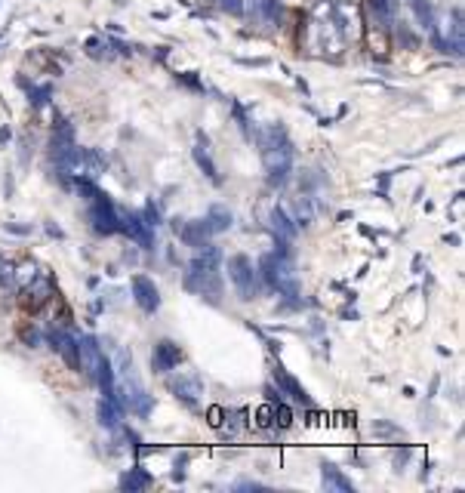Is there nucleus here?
I'll list each match as a JSON object with an SVG mask.
<instances>
[{
    "instance_id": "1",
    "label": "nucleus",
    "mask_w": 465,
    "mask_h": 493,
    "mask_svg": "<svg viewBox=\"0 0 465 493\" xmlns=\"http://www.w3.org/2000/svg\"><path fill=\"white\" fill-rule=\"evenodd\" d=\"M262 148V160H265V173H268V185L271 188H284L290 179L293 169V142L286 136V130L281 123H271V127L256 133Z\"/></svg>"
},
{
    "instance_id": "2",
    "label": "nucleus",
    "mask_w": 465,
    "mask_h": 493,
    "mask_svg": "<svg viewBox=\"0 0 465 493\" xmlns=\"http://www.w3.org/2000/svg\"><path fill=\"white\" fill-rule=\"evenodd\" d=\"M219 259H222V253L216 250V246L204 244L197 256L191 259L188 272H185V287H188L191 293H197V296H204L207 303H213V305L219 303V296H222Z\"/></svg>"
},
{
    "instance_id": "3",
    "label": "nucleus",
    "mask_w": 465,
    "mask_h": 493,
    "mask_svg": "<svg viewBox=\"0 0 465 493\" xmlns=\"http://www.w3.org/2000/svg\"><path fill=\"white\" fill-rule=\"evenodd\" d=\"M259 277L268 284L271 290H277L286 299H299V284L296 275H293L290 256H281V253H265L259 259Z\"/></svg>"
},
{
    "instance_id": "4",
    "label": "nucleus",
    "mask_w": 465,
    "mask_h": 493,
    "mask_svg": "<svg viewBox=\"0 0 465 493\" xmlns=\"http://www.w3.org/2000/svg\"><path fill=\"white\" fill-rule=\"evenodd\" d=\"M118 395H123V410L136 413V416H148L151 413V395L145 391V385L139 382L136 370H133V358H127V354H120V389Z\"/></svg>"
},
{
    "instance_id": "5",
    "label": "nucleus",
    "mask_w": 465,
    "mask_h": 493,
    "mask_svg": "<svg viewBox=\"0 0 465 493\" xmlns=\"http://www.w3.org/2000/svg\"><path fill=\"white\" fill-rule=\"evenodd\" d=\"M228 277H231V284H235V290H237V296L244 299V303H250V299L259 296V268L253 265V259H247V256H231L228 259Z\"/></svg>"
},
{
    "instance_id": "6",
    "label": "nucleus",
    "mask_w": 465,
    "mask_h": 493,
    "mask_svg": "<svg viewBox=\"0 0 465 493\" xmlns=\"http://www.w3.org/2000/svg\"><path fill=\"white\" fill-rule=\"evenodd\" d=\"M53 296H56V281H53V275L50 272H37L25 287H22L19 303H22L25 312H41Z\"/></svg>"
},
{
    "instance_id": "7",
    "label": "nucleus",
    "mask_w": 465,
    "mask_h": 493,
    "mask_svg": "<svg viewBox=\"0 0 465 493\" xmlns=\"http://www.w3.org/2000/svg\"><path fill=\"white\" fill-rule=\"evenodd\" d=\"M90 225L99 231V235H118L120 231V213L114 210L111 197H99V200H90Z\"/></svg>"
},
{
    "instance_id": "8",
    "label": "nucleus",
    "mask_w": 465,
    "mask_h": 493,
    "mask_svg": "<svg viewBox=\"0 0 465 493\" xmlns=\"http://www.w3.org/2000/svg\"><path fill=\"white\" fill-rule=\"evenodd\" d=\"M244 10L250 13V19L256 22V25H262V28H277V25H281V19H284L281 0H250Z\"/></svg>"
},
{
    "instance_id": "9",
    "label": "nucleus",
    "mask_w": 465,
    "mask_h": 493,
    "mask_svg": "<svg viewBox=\"0 0 465 493\" xmlns=\"http://www.w3.org/2000/svg\"><path fill=\"white\" fill-rule=\"evenodd\" d=\"M46 339H50L53 352L62 354V361H65L71 370H81V352H77V336H71L68 330H50L46 333Z\"/></svg>"
},
{
    "instance_id": "10",
    "label": "nucleus",
    "mask_w": 465,
    "mask_h": 493,
    "mask_svg": "<svg viewBox=\"0 0 465 493\" xmlns=\"http://www.w3.org/2000/svg\"><path fill=\"white\" fill-rule=\"evenodd\" d=\"M182 364V349L173 342V339H160L151 352V367L154 373H169L173 367Z\"/></svg>"
},
{
    "instance_id": "11",
    "label": "nucleus",
    "mask_w": 465,
    "mask_h": 493,
    "mask_svg": "<svg viewBox=\"0 0 465 493\" xmlns=\"http://www.w3.org/2000/svg\"><path fill=\"white\" fill-rule=\"evenodd\" d=\"M133 299H136V305L142 308V312H148V314H154L160 308V290L154 287V281H151V277H145V275L133 277Z\"/></svg>"
},
{
    "instance_id": "12",
    "label": "nucleus",
    "mask_w": 465,
    "mask_h": 493,
    "mask_svg": "<svg viewBox=\"0 0 465 493\" xmlns=\"http://www.w3.org/2000/svg\"><path fill=\"white\" fill-rule=\"evenodd\" d=\"M169 391H173V395L179 398L182 404L195 407V404H197V398L204 395V382H200V376H197V373H188V376H179V380L169 382Z\"/></svg>"
},
{
    "instance_id": "13",
    "label": "nucleus",
    "mask_w": 465,
    "mask_h": 493,
    "mask_svg": "<svg viewBox=\"0 0 465 493\" xmlns=\"http://www.w3.org/2000/svg\"><path fill=\"white\" fill-rule=\"evenodd\" d=\"M410 6H413L416 19H419V25L431 34V43L438 46L440 53H444V37L438 34V19H435V6L429 4V0H410Z\"/></svg>"
},
{
    "instance_id": "14",
    "label": "nucleus",
    "mask_w": 465,
    "mask_h": 493,
    "mask_svg": "<svg viewBox=\"0 0 465 493\" xmlns=\"http://www.w3.org/2000/svg\"><path fill=\"white\" fill-rule=\"evenodd\" d=\"M120 231L127 237H133L139 246H145V250L154 246V231H151V225L142 222V216H120Z\"/></svg>"
},
{
    "instance_id": "15",
    "label": "nucleus",
    "mask_w": 465,
    "mask_h": 493,
    "mask_svg": "<svg viewBox=\"0 0 465 493\" xmlns=\"http://www.w3.org/2000/svg\"><path fill=\"white\" fill-rule=\"evenodd\" d=\"M275 382H277V389H281V391H284V395H290L293 401H296V404H302V407H314V401H312V395H308V391H305V389H302V385H299L296 380H293V376H290V373H286V370H284L281 364H277V367H275Z\"/></svg>"
},
{
    "instance_id": "16",
    "label": "nucleus",
    "mask_w": 465,
    "mask_h": 493,
    "mask_svg": "<svg viewBox=\"0 0 465 493\" xmlns=\"http://www.w3.org/2000/svg\"><path fill=\"white\" fill-rule=\"evenodd\" d=\"M176 231H179V237H182V244L185 246H195V250H200L207 241H210V225H207V219H191V222H185V225H176Z\"/></svg>"
},
{
    "instance_id": "17",
    "label": "nucleus",
    "mask_w": 465,
    "mask_h": 493,
    "mask_svg": "<svg viewBox=\"0 0 465 493\" xmlns=\"http://www.w3.org/2000/svg\"><path fill=\"white\" fill-rule=\"evenodd\" d=\"M77 352H81V370L92 380L96 364L102 361V345L96 342V336H81L77 339Z\"/></svg>"
},
{
    "instance_id": "18",
    "label": "nucleus",
    "mask_w": 465,
    "mask_h": 493,
    "mask_svg": "<svg viewBox=\"0 0 465 493\" xmlns=\"http://www.w3.org/2000/svg\"><path fill=\"white\" fill-rule=\"evenodd\" d=\"M271 231H275V237L277 241H290L293 244V237H296V222L290 219V213L284 210V207H271Z\"/></svg>"
},
{
    "instance_id": "19",
    "label": "nucleus",
    "mask_w": 465,
    "mask_h": 493,
    "mask_svg": "<svg viewBox=\"0 0 465 493\" xmlns=\"http://www.w3.org/2000/svg\"><path fill=\"white\" fill-rule=\"evenodd\" d=\"M321 481H324V487L327 490H339V493H354V484L348 481V478L339 472L336 466H327V462H324L321 466Z\"/></svg>"
},
{
    "instance_id": "20",
    "label": "nucleus",
    "mask_w": 465,
    "mask_h": 493,
    "mask_svg": "<svg viewBox=\"0 0 465 493\" xmlns=\"http://www.w3.org/2000/svg\"><path fill=\"white\" fill-rule=\"evenodd\" d=\"M191 154H195V164L204 169V176L207 179H213V182H219V173H216V164H213V158H210V151H207V136H197V145L191 148Z\"/></svg>"
},
{
    "instance_id": "21",
    "label": "nucleus",
    "mask_w": 465,
    "mask_h": 493,
    "mask_svg": "<svg viewBox=\"0 0 465 493\" xmlns=\"http://www.w3.org/2000/svg\"><path fill=\"white\" fill-rule=\"evenodd\" d=\"M118 487L120 490H130V493H136V490H145V487H151V475L145 472V468H130L127 475H120V481H118Z\"/></svg>"
},
{
    "instance_id": "22",
    "label": "nucleus",
    "mask_w": 465,
    "mask_h": 493,
    "mask_svg": "<svg viewBox=\"0 0 465 493\" xmlns=\"http://www.w3.org/2000/svg\"><path fill=\"white\" fill-rule=\"evenodd\" d=\"M99 422H102L105 429H118V422H120V413H123V407H118L114 401H99Z\"/></svg>"
},
{
    "instance_id": "23",
    "label": "nucleus",
    "mask_w": 465,
    "mask_h": 493,
    "mask_svg": "<svg viewBox=\"0 0 465 493\" xmlns=\"http://www.w3.org/2000/svg\"><path fill=\"white\" fill-rule=\"evenodd\" d=\"M207 225H210L213 235L228 231L231 228V213L225 210V207H210V213H207Z\"/></svg>"
},
{
    "instance_id": "24",
    "label": "nucleus",
    "mask_w": 465,
    "mask_h": 493,
    "mask_svg": "<svg viewBox=\"0 0 465 493\" xmlns=\"http://www.w3.org/2000/svg\"><path fill=\"white\" fill-rule=\"evenodd\" d=\"M370 10L382 25H389L391 22V0H370Z\"/></svg>"
},
{
    "instance_id": "25",
    "label": "nucleus",
    "mask_w": 465,
    "mask_h": 493,
    "mask_svg": "<svg viewBox=\"0 0 465 493\" xmlns=\"http://www.w3.org/2000/svg\"><path fill=\"white\" fill-rule=\"evenodd\" d=\"M50 96H53V87L50 83H43V87H34L28 92V99H31V105L34 108H43L46 102H50Z\"/></svg>"
},
{
    "instance_id": "26",
    "label": "nucleus",
    "mask_w": 465,
    "mask_h": 493,
    "mask_svg": "<svg viewBox=\"0 0 465 493\" xmlns=\"http://www.w3.org/2000/svg\"><path fill=\"white\" fill-rule=\"evenodd\" d=\"M394 25H398L394 31H398V41H401V43H404V46H410V50H413V46H419V41H416L413 34H410L407 22H394Z\"/></svg>"
},
{
    "instance_id": "27",
    "label": "nucleus",
    "mask_w": 465,
    "mask_h": 493,
    "mask_svg": "<svg viewBox=\"0 0 465 493\" xmlns=\"http://www.w3.org/2000/svg\"><path fill=\"white\" fill-rule=\"evenodd\" d=\"M87 53H90L92 59H102V56H108V43L99 41V37H90V41H87Z\"/></svg>"
},
{
    "instance_id": "28",
    "label": "nucleus",
    "mask_w": 465,
    "mask_h": 493,
    "mask_svg": "<svg viewBox=\"0 0 465 493\" xmlns=\"http://www.w3.org/2000/svg\"><path fill=\"white\" fill-rule=\"evenodd\" d=\"M222 13H231V15H244V0H216Z\"/></svg>"
},
{
    "instance_id": "29",
    "label": "nucleus",
    "mask_w": 465,
    "mask_h": 493,
    "mask_svg": "<svg viewBox=\"0 0 465 493\" xmlns=\"http://www.w3.org/2000/svg\"><path fill=\"white\" fill-rule=\"evenodd\" d=\"M142 222H145V225H151V228H158V225H160V213L148 204V207L142 210Z\"/></svg>"
},
{
    "instance_id": "30",
    "label": "nucleus",
    "mask_w": 465,
    "mask_h": 493,
    "mask_svg": "<svg viewBox=\"0 0 465 493\" xmlns=\"http://www.w3.org/2000/svg\"><path fill=\"white\" fill-rule=\"evenodd\" d=\"M22 342H28V345H37V342H41V333H37L34 327H22Z\"/></svg>"
},
{
    "instance_id": "31",
    "label": "nucleus",
    "mask_w": 465,
    "mask_h": 493,
    "mask_svg": "<svg viewBox=\"0 0 465 493\" xmlns=\"http://www.w3.org/2000/svg\"><path fill=\"white\" fill-rule=\"evenodd\" d=\"M10 281H13V268L0 259V284H10Z\"/></svg>"
},
{
    "instance_id": "32",
    "label": "nucleus",
    "mask_w": 465,
    "mask_h": 493,
    "mask_svg": "<svg viewBox=\"0 0 465 493\" xmlns=\"http://www.w3.org/2000/svg\"><path fill=\"white\" fill-rule=\"evenodd\" d=\"M4 139H10V130H0V142H4Z\"/></svg>"
}]
</instances>
